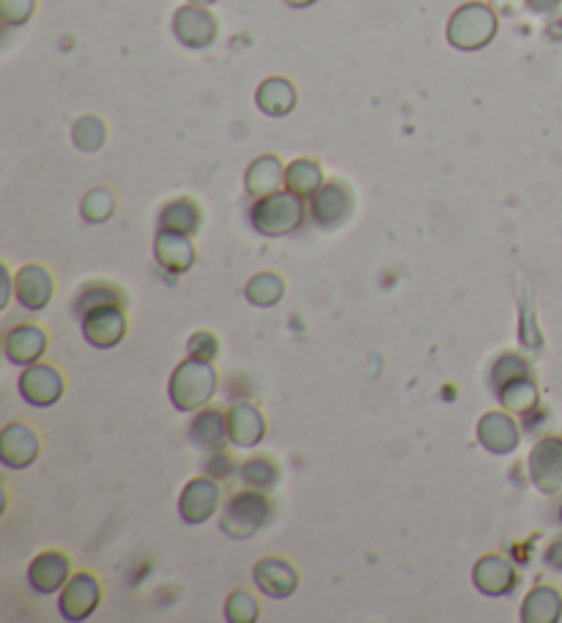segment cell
I'll use <instances>...</instances> for the list:
<instances>
[{"label": "cell", "instance_id": "cell-34", "mask_svg": "<svg viewBox=\"0 0 562 623\" xmlns=\"http://www.w3.org/2000/svg\"><path fill=\"white\" fill-rule=\"evenodd\" d=\"M519 374H530V363H526V358H521V354H516V352L500 354V358L491 363L489 388L494 390L496 384H502L505 380H511V376H519Z\"/></svg>", "mask_w": 562, "mask_h": 623}, {"label": "cell", "instance_id": "cell-4", "mask_svg": "<svg viewBox=\"0 0 562 623\" xmlns=\"http://www.w3.org/2000/svg\"><path fill=\"white\" fill-rule=\"evenodd\" d=\"M496 31H500V20H496L494 9L489 3H480V0L459 6L448 20L450 48L461 52H478L489 48L494 42Z\"/></svg>", "mask_w": 562, "mask_h": 623}, {"label": "cell", "instance_id": "cell-17", "mask_svg": "<svg viewBox=\"0 0 562 623\" xmlns=\"http://www.w3.org/2000/svg\"><path fill=\"white\" fill-rule=\"evenodd\" d=\"M253 582L263 596L283 602L300 587V572L285 557H261L253 566Z\"/></svg>", "mask_w": 562, "mask_h": 623}, {"label": "cell", "instance_id": "cell-19", "mask_svg": "<svg viewBox=\"0 0 562 623\" xmlns=\"http://www.w3.org/2000/svg\"><path fill=\"white\" fill-rule=\"evenodd\" d=\"M228 436H231L233 448L250 451L267 436V418L250 401H233L228 410Z\"/></svg>", "mask_w": 562, "mask_h": 623}, {"label": "cell", "instance_id": "cell-24", "mask_svg": "<svg viewBox=\"0 0 562 623\" xmlns=\"http://www.w3.org/2000/svg\"><path fill=\"white\" fill-rule=\"evenodd\" d=\"M521 623H558L562 619V596L558 587L535 585L521 602Z\"/></svg>", "mask_w": 562, "mask_h": 623}, {"label": "cell", "instance_id": "cell-12", "mask_svg": "<svg viewBox=\"0 0 562 623\" xmlns=\"http://www.w3.org/2000/svg\"><path fill=\"white\" fill-rule=\"evenodd\" d=\"M478 442L483 445V451H489L491 456H511L521 442V429L516 418L508 410L483 412L478 421Z\"/></svg>", "mask_w": 562, "mask_h": 623}, {"label": "cell", "instance_id": "cell-18", "mask_svg": "<svg viewBox=\"0 0 562 623\" xmlns=\"http://www.w3.org/2000/svg\"><path fill=\"white\" fill-rule=\"evenodd\" d=\"M52 294H56V281L42 264H26L20 272H14V300L26 311H44L52 302Z\"/></svg>", "mask_w": 562, "mask_h": 623}, {"label": "cell", "instance_id": "cell-5", "mask_svg": "<svg viewBox=\"0 0 562 623\" xmlns=\"http://www.w3.org/2000/svg\"><path fill=\"white\" fill-rule=\"evenodd\" d=\"M222 486L220 481L212 475H195L184 483L179 494V520L184 525H203L212 520L214 514H220L222 509Z\"/></svg>", "mask_w": 562, "mask_h": 623}, {"label": "cell", "instance_id": "cell-31", "mask_svg": "<svg viewBox=\"0 0 562 623\" xmlns=\"http://www.w3.org/2000/svg\"><path fill=\"white\" fill-rule=\"evenodd\" d=\"M72 143L86 154H93L108 143V127L99 115H80L72 127Z\"/></svg>", "mask_w": 562, "mask_h": 623}, {"label": "cell", "instance_id": "cell-32", "mask_svg": "<svg viewBox=\"0 0 562 623\" xmlns=\"http://www.w3.org/2000/svg\"><path fill=\"white\" fill-rule=\"evenodd\" d=\"M116 212V195L110 190L97 188L91 190L80 203V214H83L86 223L99 225V223H108Z\"/></svg>", "mask_w": 562, "mask_h": 623}, {"label": "cell", "instance_id": "cell-16", "mask_svg": "<svg viewBox=\"0 0 562 623\" xmlns=\"http://www.w3.org/2000/svg\"><path fill=\"white\" fill-rule=\"evenodd\" d=\"M47 349H50V338H47L39 324H14V328L3 335L6 360H9L11 365H20V369L39 363Z\"/></svg>", "mask_w": 562, "mask_h": 623}, {"label": "cell", "instance_id": "cell-21", "mask_svg": "<svg viewBox=\"0 0 562 623\" xmlns=\"http://www.w3.org/2000/svg\"><path fill=\"white\" fill-rule=\"evenodd\" d=\"M187 434H190V442L198 451H225V445L231 442V436H228V412L217 410V406H203V410L192 415Z\"/></svg>", "mask_w": 562, "mask_h": 623}, {"label": "cell", "instance_id": "cell-41", "mask_svg": "<svg viewBox=\"0 0 562 623\" xmlns=\"http://www.w3.org/2000/svg\"><path fill=\"white\" fill-rule=\"evenodd\" d=\"M313 3H319V0H285V6H291V9H308Z\"/></svg>", "mask_w": 562, "mask_h": 623}, {"label": "cell", "instance_id": "cell-42", "mask_svg": "<svg viewBox=\"0 0 562 623\" xmlns=\"http://www.w3.org/2000/svg\"><path fill=\"white\" fill-rule=\"evenodd\" d=\"M187 3H195V6H212L217 0H187Z\"/></svg>", "mask_w": 562, "mask_h": 623}, {"label": "cell", "instance_id": "cell-43", "mask_svg": "<svg viewBox=\"0 0 562 623\" xmlns=\"http://www.w3.org/2000/svg\"><path fill=\"white\" fill-rule=\"evenodd\" d=\"M560 522H562V505H560Z\"/></svg>", "mask_w": 562, "mask_h": 623}, {"label": "cell", "instance_id": "cell-14", "mask_svg": "<svg viewBox=\"0 0 562 623\" xmlns=\"http://www.w3.org/2000/svg\"><path fill=\"white\" fill-rule=\"evenodd\" d=\"M72 576V561H69L67 552L61 550H44L28 563V587L33 593H42V596H50V593H58Z\"/></svg>", "mask_w": 562, "mask_h": 623}, {"label": "cell", "instance_id": "cell-29", "mask_svg": "<svg viewBox=\"0 0 562 623\" xmlns=\"http://www.w3.org/2000/svg\"><path fill=\"white\" fill-rule=\"evenodd\" d=\"M285 297V281L278 272H255L244 287V300L253 308H274Z\"/></svg>", "mask_w": 562, "mask_h": 623}, {"label": "cell", "instance_id": "cell-36", "mask_svg": "<svg viewBox=\"0 0 562 623\" xmlns=\"http://www.w3.org/2000/svg\"><path fill=\"white\" fill-rule=\"evenodd\" d=\"M187 354L214 363L217 354H220V341H217V335L209 333V330H198V333H192L190 341H187Z\"/></svg>", "mask_w": 562, "mask_h": 623}, {"label": "cell", "instance_id": "cell-1", "mask_svg": "<svg viewBox=\"0 0 562 623\" xmlns=\"http://www.w3.org/2000/svg\"><path fill=\"white\" fill-rule=\"evenodd\" d=\"M304 198L294 195L291 190H278L272 195L255 198L250 207V225L259 237L267 240H280V237L294 234L297 229L304 223Z\"/></svg>", "mask_w": 562, "mask_h": 623}, {"label": "cell", "instance_id": "cell-9", "mask_svg": "<svg viewBox=\"0 0 562 623\" xmlns=\"http://www.w3.org/2000/svg\"><path fill=\"white\" fill-rule=\"evenodd\" d=\"M99 602H102V582L97 580V574L78 572L69 576L67 585L61 587L58 613H61L63 621L80 623L97 613Z\"/></svg>", "mask_w": 562, "mask_h": 623}, {"label": "cell", "instance_id": "cell-15", "mask_svg": "<svg viewBox=\"0 0 562 623\" xmlns=\"http://www.w3.org/2000/svg\"><path fill=\"white\" fill-rule=\"evenodd\" d=\"M516 566H513L511 557L505 555H483L472 569V585L478 587L483 596L500 599V596H511L516 591Z\"/></svg>", "mask_w": 562, "mask_h": 623}, {"label": "cell", "instance_id": "cell-37", "mask_svg": "<svg viewBox=\"0 0 562 623\" xmlns=\"http://www.w3.org/2000/svg\"><path fill=\"white\" fill-rule=\"evenodd\" d=\"M207 473L212 475V479H220V481L231 479V475L239 473V464L233 462L225 451H217V453H212V459H209Z\"/></svg>", "mask_w": 562, "mask_h": 623}, {"label": "cell", "instance_id": "cell-27", "mask_svg": "<svg viewBox=\"0 0 562 623\" xmlns=\"http://www.w3.org/2000/svg\"><path fill=\"white\" fill-rule=\"evenodd\" d=\"M321 188H324V168H321L319 160L300 157V160L285 165V190L310 201Z\"/></svg>", "mask_w": 562, "mask_h": 623}, {"label": "cell", "instance_id": "cell-26", "mask_svg": "<svg viewBox=\"0 0 562 623\" xmlns=\"http://www.w3.org/2000/svg\"><path fill=\"white\" fill-rule=\"evenodd\" d=\"M255 104L263 115L283 119L297 108V89L289 78H267L255 91Z\"/></svg>", "mask_w": 562, "mask_h": 623}, {"label": "cell", "instance_id": "cell-20", "mask_svg": "<svg viewBox=\"0 0 562 623\" xmlns=\"http://www.w3.org/2000/svg\"><path fill=\"white\" fill-rule=\"evenodd\" d=\"M195 244L192 237L175 234V231H160L154 237V261L168 272V275H184L195 267Z\"/></svg>", "mask_w": 562, "mask_h": 623}, {"label": "cell", "instance_id": "cell-8", "mask_svg": "<svg viewBox=\"0 0 562 623\" xmlns=\"http://www.w3.org/2000/svg\"><path fill=\"white\" fill-rule=\"evenodd\" d=\"M173 37L187 50H207L220 37V22L209 11V6L184 3L173 14Z\"/></svg>", "mask_w": 562, "mask_h": 623}, {"label": "cell", "instance_id": "cell-39", "mask_svg": "<svg viewBox=\"0 0 562 623\" xmlns=\"http://www.w3.org/2000/svg\"><path fill=\"white\" fill-rule=\"evenodd\" d=\"M524 6L532 11V14L546 17L562 9V0H524Z\"/></svg>", "mask_w": 562, "mask_h": 623}, {"label": "cell", "instance_id": "cell-22", "mask_svg": "<svg viewBox=\"0 0 562 623\" xmlns=\"http://www.w3.org/2000/svg\"><path fill=\"white\" fill-rule=\"evenodd\" d=\"M494 399L500 401L502 410H508L511 415H532L538 412V401H541V390H538L535 380H532V371L530 374H519L505 380L502 384H496L494 390Z\"/></svg>", "mask_w": 562, "mask_h": 623}, {"label": "cell", "instance_id": "cell-40", "mask_svg": "<svg viewBox=\"0 0 562 623\" xmlns=\"http://www.w3.org/2000/svg\"><path fill=\"white\" fill-rule=\"evenodd\" d=\"M0 272H3V297H0V311H3L11 302V297H14V275H11L9 264L0 267Z\"/></svg>", "mask_w": 562, "mask_h": 623}, {"label": "cell", "instance_id": "cell-30", "mask_svg": "<svg viewBox=\"0 0 562 623\" xmlns=\"http://www.w3.org/2000/svg\"><path fill=\"white\" fill-rule=\"evenodd\" d=\"M237 479L248 489H259V492H269L280 483V464L269 456H253L248 462L239 464Z\"/></svg>", "mask_w": 562, "mask_h": 623}, {"label": "cell", "instance_id": "cell-25", "mask_svg": "<svg viewBox=\"0 0 562 623\" xmlns=\"http://www.w3.org/2000/svg\"><path fill=\"white\" fill-rule=\"evenodd\" d=\"M203 212L192 198H175V201L165 203L157 218V229L160 231H175V234L195 237L201 231Z\"/></svg>", "mask_w": 562, "mask_h": 623}, {"label": "cell", "instance_id": "cell-2", "mask_svg": "<svg viewBox=\"0 0 562 623\" xmlns=\"http://www.w3.org/2000/svg\"><path fill=\"white\" fill-rule=\"evenodd\" d=\"M217 393V369L209 360L187 358L173 369L168 395L179 412H198L209 406Z\"/></svg>", "mask_w": 562, "mask_h": 623}, {"label": "cell", "instance_id": "cell-35", "mask_svg": "<svg viewBox=\"0 0 562 623\" xmlns=\"http://www.w3.org/2000/svg\"><path fill=\"white\" fill-rule=\"evenodd\" d=\"M37 11V0H0V17L9 28L26 26Z\"/></svg>", "mask_w": 562, "mask_h": 623}, {"label": "cell", "instance_id": "cell-38", "mask_svg": "<svg viewBox=\"0 0 562 623\" xmlns=\"http://www.w3.org/2000/svg\"><path fill=\"white\" fill-rule=\"evenodd\" d=\"M543 563H546L552 572H560L562 574V535L560 539H554L552 544L546 546V555H543Z\"/></svg>", "mask_w": 562, "mask_h": 623}, {"label": "cell", "instance_id": "cell-33", "mask_svg": "<svg viewBox=\"0 0 562 623\" xmlns=\"http://www.w3.org/2000/svg\"><path fill=\"white\" fill-rule=\"evenodd\" d=\"M261 615L259 602L253 599V593L248 591H233L225 599V621L228 623H255Z\"/></svg>", "mask_w": 562, "mask_h": 623}, {"label": "cell", "instance_id": "cell-11", "mask_svg": "<svg viewBox=\"0 0 562 623\" xmlns=\"http://www.w3.org/2000/svg\"><path fill=\"white\" fill-rule=\"evenodd\" d=\"M80 330L88 346L93 349H116L127 335V313L124 305L93 308L86 316H80Z\"/></svg>", "mask_w": 562, "mask_h": 623}, {"label": "cell", "instance_id": "cell-28", "mask_svg": "<svg viewBox=\"0 0 562 623\" xmlns=\"http://www.w3.org/2000/svg\"><path fill=\"white\" fill-rule=\"evenodd\" d=\"M104 305H124L127 308V297L124 291L116 289L113 283H104V281H91L86 287H80L78 294L72 300V311L74 316H86L88 311L93 308H104Z\"/></svg>", "mask_w": 562, "mask_h": 623}, {"label": "cell", "instance_id": "cell-10", "mask_svg": "<svg viewBox=\"0 0 562 623\" xmlns=\"http://www.w3.org/2000/svg\"><path fill=\"white\" fill-rule=\"evenodd\" d=\"M17 390H20V399L26 404L37 406V410H47V406L58 404L63 399V382L61 371L50 363H33L28 369H22L20 380H17Z\"/></svg>", "mask_w": 562, "mask_h": 623}, {"label": "cell", "instance_id": "cell-23", "mask_svg": "<svg viewBox=\"0 0 562 623\" xmlns=\"http://www.w3.org/2000/svg\"><path fill=\"white\" fill-rule=\"evenodd\" d=\"M285 188V168L283 162L274 154H263L259 160L250 162L248 173H244V192L250 198H263L272 195V192Z\"/></svg>", "mask_w": 562, "mask_h": 623}, {"label": "cell", "instance_id": "cell-6", "mask_svg": "<svg viewBox=\"0 0 562 623\" xmlns=\"http://www.w3.org/2000/svg\"><path fill=\"white\" fill-rule=\"evenodd\" d=\"M351 214H354V192L347 182H338V179L324 182V188L308 201V218L324 231L347 225Z\"/></svg>", "mask_w": 562, "mask_h": 623}, {"label": "cell", "instance_id": "cell-7", "mask_svg": "<svg viewBox=\"0 0 562 623\" xmlns=\"http://www.w3.org/2000/svg\"><path fill=\"white\" fill-rule=\"evenodd\" d=\"M532 486L546 498L562 492V436L549 434L532 445L530 459H526Z\"/></svg>", "mask_w": 562, "mask_h": 623}, {"label": "cell", "instance_id": "cell-13", "mask_svg": "<svg viewBox=\"0 0 562 623\" xmlns=\"http://www.w3.org/2000/svg\"><path fill=\"white\" fill-rule=\"evenodd\" d=\"M39 453H42V440L39 432L28 423L14 421L3 426L0 432V462L9 470H28L37 464Z\"/></svg>", "mask_w": 562, "mask_h": 623}, {"label": "cell", "instance_id": "cell-3", "mask_svg": "<svg viewBox=\"0 0 562 623\" xmlns=\"http://www.w3.org/2000/svg\"><path fill=\"white\" fill-rule=\"evenodd\" d=\"M272 520V500L267 498V492L259 489H244V492L231 494L220 509V525L222 533L233 541H248L253 539L259 530L267 527V522Z\"/></svg>", "mask_w": 562, "mask_h": 623}]
</instances>
